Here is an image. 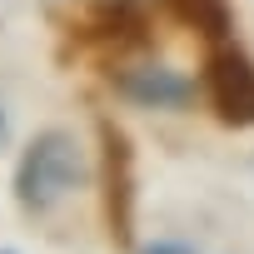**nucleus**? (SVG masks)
<instances>
[{"instance_id": "f257e3e1", "label": "nucleus", "mask_w": 254, "mask_h": 254, "mask_svg": "<svg viewBox=\"0 0 254 254\" xmlns=\"http://www.w3.org/2000/svg\"><path fill=\"white\" fill-rule=\"evenodd\" d=\"M85 150L70 130H40L15 165V199L25 214H50L85 185Z\"/></svg>"}, {"instance_id": "f03ea898", "label": "nucleus", "mask_w": 254, "mask_h": 254, "mask_svg": "<svg viewBox=\"0 0 254 254\" xmlns=\"http://www.w3.org/2000/svg\"><path fill=\"white\" fill-rule=\"evenodd\" d=\"M100 185H105V229L120 249H135V150L120 125L100 120Z\"/></svg>"}, {"instance_id": "7ed1b4c3", "label": "nucleus", "mask_w": 254, "mask_h": 254, "mask_svg": "<svg viewBox=\"0 0 254 254\" xmlns=\"http://www.w3.org/2000/svg\"><path fill=\"white\" fill-rule=\"evenodd\" d=\"M204 95L229 130H254V60L234 45H219L204 60Z\"/></svg>"}, {"instance_id": "20e7f679", "label": "nucleus", "mask_w": 254, "mask_h": 254, "mask_svg": "<svg viewBox=\"0 0 254 254\" xmlns=\"http://www.w3.org/2000/svg\"><path fill=\"white\" fill-rule=\"evenodd\" d=\"M120 90L130 95L135 105H150V110H185L194 100V85L180 75V70H165V65H135L120 75Z\"/></svg>"}, {"instance_id": "39448f33", "label": "nucleus", "mask_w": 254, "mask_h": 254, "mask_svg": "<svg viewBox=\"0 0 254 254\" xmlns=\"http://www.w3.org/2000/svg\"><path fill=\"white\" fill-rule=\"evenodd\" d=\"M170 10H175L190 30H199L204 40H229V25H234L229 0H170Z\"/></svg>"}, {"instance_id": "423d86ee", "label": "nucleus", "mask_w": 254, "mask_h": 254, "mask_svg": "<svg viewBox=\"0 0 254 254\" xmlns=\"http://www.w3.org/2000/svg\"><path fill=\"white\" fill-rule=\"evenodd\" d=\"M140 254H194L190 244H180V239H155V244H145Z\"/></svg>"}, {"instance_id": "0eeeda50", "label": "nucleus", "mask_w": 254, "mask_h": 254, "mask_svg": "<svg viewBox=\"0 0 254 254\" xmlns=\"http://www.w3.org/2000/svg\"><path fill=\"white\" fill-rule=\"evenodd\" d=\"M105 5H115L120 15H135V10H145V5H155V0H105Z\"/></svg>"}, {"instance_id": "6e6552de", "label": "nucleus", "mask_w": 254, "mask_h": 254, "mask_svg": "<svg viewBox=\"0 0 254 254\" xmlns=\"http://www.w3.org/2000/svg\"><path fill=\"white\" fill-rule=\"evenodd\" d=\"M5 135H10V120H5V110H0V145H5Z\"/></svg>"}, {"instance_id": "1a4fd4ad", "label": "nucleus", "mask_w": 254, "mask_h": 254, "mask_svg": "<svg viewBox=\"0 0 254 254\" xmlns=\"http://www.w3.org/2000/svg\"><path fill=\"white\" fill-rule=\"evenodd\" d=\"M5 254H10V249H5Z\"/></svg>"}]
</instances>
